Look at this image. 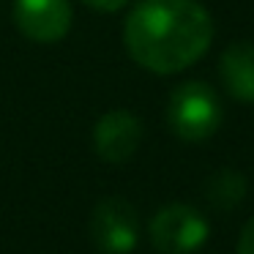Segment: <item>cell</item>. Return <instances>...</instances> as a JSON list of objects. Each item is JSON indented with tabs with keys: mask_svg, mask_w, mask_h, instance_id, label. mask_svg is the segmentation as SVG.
I'll list each match as a JSON object with an SVG mask.
<instances>
[{
	"mask_svg": "<svg viewBox=\"0 0 254 254\" xmlns=\"http://www.w3.org/2000/svg\"><path fill=\"white\" fill-rule=\"evenodd\" d=\"M126 50L153 74L194 66L213 41V19L194 0H142L123 25Z\"/></svg>",
	"mask_w": 254,
	"mask_h": 254,
	"instance_id": "6da1fadb",
	"label": "cell"
},
{
	"mask_svg": "<svg viewBox=\"0 0 254 254\" xmlns=\"http://www.w3.org/2000/svg\"><path fill=\"white\" fill-rule=\"evenodd\" d=\"M167 123L183 142H205L221 126V101L205 82H183L167 101Z\"/></svg>",
	"mask_w": 254,
	"mask_h": 254,
	"instance_id": "7a4b0ae2",
	"label": "cell"
},
{
	"mask_svg": "<svg viewBox=\"0 0 254 254\" xmlns=\"http://www.w3.org/2000/svg\"><path fill=\"white\" fill-rule=\"evenodd\" d=\"M208 221L189 205H167L150 221V241L161 254H191L208 238Z\"/></svg>",
	"mask_w": 254,
	"mask_h": 254,
	"instance_id": "3957f363",
	"label": "cell"
},
{
	"mask_svg": "<svg viewBox=\"0 0 254 254\" xmlns=\"http://www.w3.org/2000/svg\"><path fill=\"white\" fill-rule=\"evenodd\" d=\"M90 235L104 254H128L139 238V219L134 205L121 197L101 199L90 219Z\"/></svg>",
	"mask_w": 254,
	"mask_h": 254,
	"instance_id": "277c9868",
	"label": "cell"
},
{
	"mask_svg": "<svg viewBox=\"0 0 254 254\" xmlns=\"http://www.w3.org/2000/svg\"><path fill=\"white\" fill-rule=\"evenodd\" d=\"M14 22L22 36L52 44L71 30L74 11L68 0H14Z\"/></svg>",
	"mask_w": 254,
	"mask_h": 254,
	"instance_id": "5b68a950",
	"label": "cell"
},
{
	"mask_svg": "<svg viewBox=\"0 0 254 254\" xmlns=\"http://www.w3.org/2000/svg\"><path fill=\"white\" fill-rule=\"evenodd\" d=\"M142 142V123L128 110H112L99 118L93 128V148L110 164H123L137 153Z\"/></svg>",
	"mask_w": 254,
	"mask_h": 254,
	"instance_id": "8992f818",
	"label": "cell"
},
{
	"mask_svg": "<svg viewBox=\"0 0 254 254\" xmlns=\"http://www.w3.org/2000/svg\"><path fill=\"white\" fill-rule=\"evenodd\" d=\"M221 82L232 99L243 104H254V44L238 41L224 50L219 61Z\"/></svg>",
	"mask_w": 254,
	"mask_h": 254,
	"instance_id": "52a82bcc",
	"label": "cell"
},
{
	"mask_svg": "<svg viewBox=\"0 0 254 254\" xmlns=\"http://www.w3.org/2000/svg\"><path fill=\"white\" fill-rule=\"evenodd\" d=\"M246 194V178L235 170H221L208 181V199L216 208H235Z\"/></svg>",
	"mask_w": 254,
	"mask_h": 254,
	"instance_id": "ba28073f",
	"label": "cell"
},
{
	"mask_svg": "<svg viewBox=\"0 0 254 254\" xmlns=\"http://www.w3.org/2000/svg\"><path fill=\"white\" fill-rule=\"evenodd\" d=\"M238 254H254V219L246 221L238 238Z\"/></svg>",
	"mask_w": 254,
	"mask_h": 254,
	"instance_id": "9c48e42d",
	"label": "cell"
},
{
	"mask_svg": "<svg viewBox=\"0 0 254 254\" xmlns=\"http://www.w3.org/2000/svg\"><path fill=\"white\" fill-rule=\"evenodd\" d=\"M88 8H93V11H101V14H115L121 11L123 6H126L128 0H82Z\"/></svg>",
	"mask_w": 254,
	"mask_h": 254,
	"instance_id": "30bf717a",
	"label": "cell"
}]
</instances>
